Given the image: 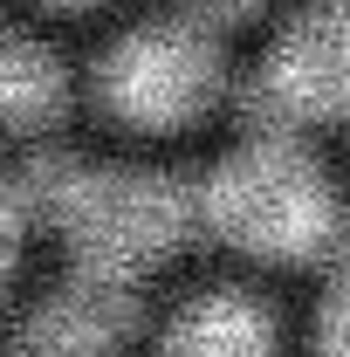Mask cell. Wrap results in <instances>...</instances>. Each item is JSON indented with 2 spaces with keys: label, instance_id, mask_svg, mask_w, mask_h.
<instances>
[{
  "label": "cell",
  "instance_id": "obj_1",
  "mask_svg": "<svg viewBox=\"0 0 350 357\" xmlns=\"http://www.w3.org/2000/svg\"><path fill=\"white\" fill-rule=\"evenodd\" d=\"M199 185V234L289 268H330L350 255V199L303 151V137H248Z\"/></svg>",
  "mask_w": 350,
  "mask_h": 357
},
{
  "label": "cell",
  "instance_id": "obj_2",
  "mask_svg": "<svg viewBox=\"0 0 350 357\" xmlns=\"http://www.w3.org/2000/svg\"><path fill=\"white\" fill-rule=\"evenodd\" d=\"M69 261L103 275H144L199 234V185L185 172H137V165H83L69 206L55 213Z\"/></svg>",
  "mask_w": 350,
  "mask_h": 357
},
{
  "label": "cell",
  "instance_id": "obj_3",
  "mask_svg": "<svg viewBox=\"0 0 350 357\" xmlns=\"http://www.w3.org/2000/svg\"><path fill=\"white\" fill-rule=\"evenodd\" d=\"M350 117V0H309V14L241 83L248 137H303Z\"/></svg>",
  "mask_w": 350,
  "mask_h": 357
},
{
  "label": "cell",
  "instance_id": "obj_4",
  "mask_svg": "<svg viewBox=\"0 0 350 357\" xmlns=\"http://www.w3.org/2000/svg\"><path fill=\"white\" fill-rule=\"evenodd\" d=\"M96 96L117 124L178 131L220 96V48L199 21H151L103 55Z\"/></svg>",
  "mask_w": 350,
  "mask_h": 357
},
{
  "label": "cell",
  "instance_id": "obj_5",
  "mask_svg": "<svg viewBox=\"0 0 350 357\" xmlns=\"http://www.w3.org/2000/svg\"><path fill=\"white\" fill-rule=\"evenodd\" d=\"M137 323H144V303L131 275L69 261V282L14 330L7 357H110L124 337H137Z\"/></svg>",
  "mask_w": 350,
  "mask_h": 357
},
{
  "label": "cell",
  "instance_id": "obj_6",
  "mask_svg": "<svg viewBox=\"0 0 350 357\" xmlns=\"http://www.w3.org/2000/svg\"><path fill=\"white\" fill-rule=\"evenodd\" d=\"M151 357H275V316L248 289H213L165 323Z\"/></svg>",
  "mask_w": 350,
  "mask_h": 357
},
{
  "label": "cell",
  "instance_id": "obj_7",
  "mask_svg": "<svg viewBox=\"0 0 350 357\" xmlns=\"http://www.w3.org/2000/svg\"><path fill=\"white\" fill-rule=\"evenodd\" d=\"M69 110V69L28 35L0 28V124L7 131H48Z\"/></svg>",
  "mask_w": 350,
  "mask_h": 357
},
{
  "label": "cell",
  "instance_id": "obj_8",
  "mask_svg": "<svg viewBox=\"0 0 350 357\" xmlns=\"http://www.w3.org/2000/svg\"><path fill=\"white\" fill-rule=\"evenodd\" d=\"M316 351H323V357H350V268H337V282L323 289V310H316Z\"/></svg>",
  "mask_w": 350,
  "mask_h": 357
},
{
  "label": "cell",
  "instance_id": "obj_9",
  "mask_svg": "<svg viewBox=\"0 0 350 357\" xmlns=\"http://www.w3.org/2000/svg\"><path fill=\"white\" fill-rule=\"evenodd\" d=\"M21 234H28V206H21L14 178H0V282L14 275V261H21Z\"/></svg>",
  "mask_w": 350,
  "mask_h": 357
},
{
  "label": "cell",
  "instance_id": "obj_10",
  "mask_svg": "<svg viewBox=\"0 0 350 357\" xmlns=\"http://www.w3.org/2000/svg\"><path fill=\"white\" fill-rule=\"evenodd\" d=\"M261 0H199V14H213V21H241V14H254Z\"/></svg>",
  "mask_w": 350,
  "mask_h": 357
},
{
  "label": "cell",
  "instance_id": "obj_11",
  "mask_svg": "<svg viewBox=\"0 0 350 357\" xmlns=\"http://www.w3.org/2000/svg\"><path fill=\"white\" fill-rule=\"evenodd\" d=\"M55 7H83V0H55Z\"/></svg>",
  "mask_w": 350,
  "mask_h": 357
},
{
  "label": "cell",
  "instance_id": "obj_12",
  "mask_svg": "<svg viewBox=\"0 0 350 357\" xmlns=\"http://www.w3.org/2000/svg\"><path fill=\"white\" fill-rule=\"evenodd\" d=\"M0 296H7V282H0Z\"/></svg>",
  "mask_w": 350,
  "mask_h": 357
}]
</instances>
